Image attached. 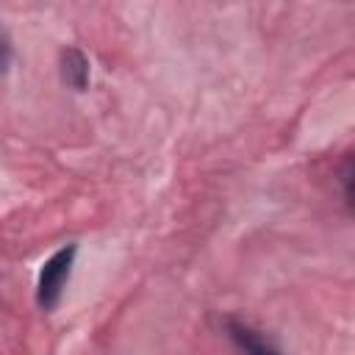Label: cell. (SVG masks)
Instances as JSON below:
<instances>
[{
    "label": "cell",
    "instance_id": "4",
    "mask_svg": "<svg viewBox=\"0 0 355 355\" xmlns=\"http://www.w3.org/2000/svg\"><path fill=\"white\" fill-rule=\"evenodd\" d=\"M11 61H14V44H11L8 31L0 25V69H8Z\"/></svg>",
    "mask_w": 355,
    "mask_h": 355
},
{
    "label": "cell",
    "instance_id": "3",
    "mask_svg": "<svg viewBox=\"0 0 355 355\" xmlns=\"http://www.w3.org/2000/svg\"><path fill=\"white\" fill-rule=\"evenodd\" d=\"M61 78L75 92H83L89 86V61L78 47H69L61 53Z\"/></svg>",
    "mask_w": 355,
    "mask_h": 355
},
{
    "label": "cell",
    "instance_id": "1",
    "mask_svg": "<svg viewBox=\"0 0 355 355\" xmlns=\"http://www.w3.org/2000/svg\"><path fill=\"white\" fill-rule=\"evenodd\" d=\"M75 255H78V247L67 244L44 261V266L39 272V283H36V302H39L42 311H53L58 305V300L67 288V280L72 275Z\"/></svg>",
    "mask_w": 355,
    "mask_h": 355
},
{
    "label": "cell",
    "instance_id": "2",
    "mask_svg": "<svg viewBox=\"0 0 355 355\" xmlns=\"http://www.w3.org/2000/svg\"><path fill=\"white\" fill-rule=\"evenodd\" d=\"M225 333L227 338L236 344V349L241 355H283L266 336H261L255 327H250L247 322L239 319H225Z\"/></svg>",
    "mask_w": 355,
    "mask_h": 355
}]
</instances>
